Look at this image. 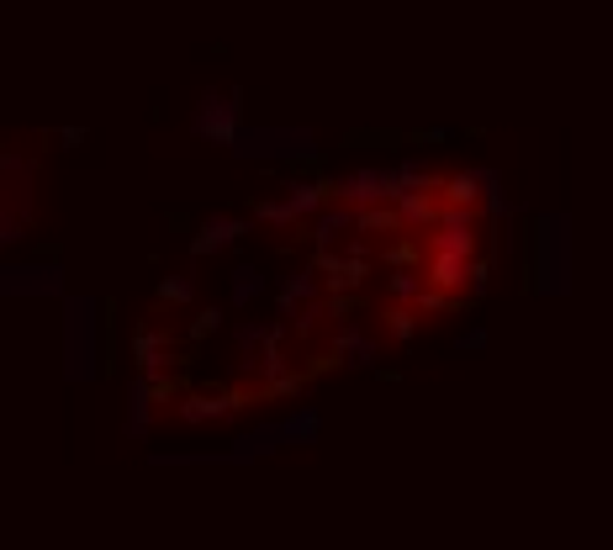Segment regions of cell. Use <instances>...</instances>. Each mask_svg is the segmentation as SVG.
<instances>
[{
	"instance_id": "3",
	"label": "cell",
	"mask_w": 613,
	"mask_h": 550,
	"mask_svg": "<svg viewBox=\"0 0 613 550\" xmlns=\"http://www.w3.org/2000/svg\"><path fill=\"white\" fill-rule=\"evenodd\" d=\"M392 291L402 302H418V291H423V275H413V270H397L392 275Z\"/></svg>"
},
{
	"instance_id": "1",
	"label": "cell",
	"mask_w": 613,
	"mask_h": 550,
	"mask_svg": "<svg viewBox=\"0 0 613 550\" xmlns=\"http://www.w3.org/2000/svg\"><path fill=\"white\" fill-rule=\"evenodd\" d=\"M429 254H476V212L471 207H444L434 212V223H429Z\"/></svg>"
},
{
	"instance_id": "2",
	"label": "cell",
	"mask_w": 613,
	"mask_h": 550,
	"mask_svg": "<svg viewBox=\"0 0 613 550\" xmlns=\"http://www.w3.org/2000/svg\"><path fill=\"white\" fill-rule=\"evenodd\" d=\"M349 201H392V175H355L349 186H339Z\"/></svg>"
},
{
	"instance_id": "4",
	"label": "cell",
	"mask_w": 613,
	"mask_h": 550,
	"mask_svg": "<svg viewBox=\"0 0 613 550\" xmlns=\"http://www.w3.org/2000/svg\"><path fill=\"white\" fill-rule=\"evenodd\" d=\"M349 228V212H339V217H323V223H318V238H323V244H333V238H339Z\"/></svg>"
},
{
	"instance_id": "6",
	"label": "cell",
	"mask_w": 613,
	"mask_h": 550,
	"mask_svg": "<svg viewBox=\"0 0 613 550\" xmlns=\"http://www.w3.org/2000/svg\"><path fill=\"white\" fill-rule=\"evenodd\" d=\"M164 297H175V302H185V297H191V286H185V281H170V286H164Z\"/></svg>"
},
{
	"instance_id": "5",
	"label": "cell",
	"mask_w": 613,
	"mask_h": 550,
	"mask_svg": "<svg viewBox=\"0 0 613 550\" xmlns=\"http://www.w3.org/2000/svg\"><path fill=\"white\" fill-rule=\"evenodd\" d=\"M392 334L397 339H413V313H402V307H397V313H392Z\"/></svg>"
}]
</instances>
